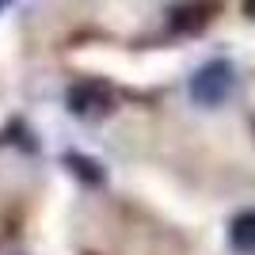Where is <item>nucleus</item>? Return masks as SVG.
<instances>
[{"label": "nucleus", "instance_id": "6", "mask_svg": "<svg viewBox=\"0 0 255 255\" xmlns=\"http://www.w3.org/2000/svg\"><path fill=\"white\" fill-rule=\"evenodd\" d=\"M0 4H4V0H0Z\"/></svg>", "mask_w": 255, "mask_h": 255}, {"label": "nucleus", "instance_id": "4", "mask_svg": "<svg viewBox=\"0 0 255 255\" xmlns=\"http://www.w3.org/2000/svg\"><path fill=\"white\" fill-rule=\"evenodd\" d=\"M65 164H69V171H76L84 183H103V168H99L96 160H88V156H80V152H65Z\"/></svg>", "mask_w": 255, "mask_h": 255}, {"label": "nucleus", "instance_id": "1", "mask_svg": "<svg viewBox=\"0 0 255 255\" xmlns=\"http://www.w3.org/2000/svg\"><path fill=\"white\" fill-rule=\"evenodd\" d=\"M233 88H236V69L225 61V57L206 61L202 69L191 76V96H194V103H202V107L225 103V99L233 96Z\"/></svg>", "mask_w": 255, "mask_h": 255}, {"label": "nucleus", "instance_id": "5", "mask_svg": "<svg viewBox=\"0 0 255 255\" xmlns=\"http://www.w3.org/2000/svg\"><path fill=\"white\" fill-rule=\"evenodd\" d=\"M244 15H248V19H255V0H244Z\"/></svg>", "mask_w": 255, "mask_h": 255}, {"label": "nucleus", "instance_id": "3", "mask_svg": "<svg viewBox=\"0 0 255 255\" xmlns=\"http://www.w3.org/2000/svg\"><path fill=\"white\" fill-rule=\"evenodd\" d=\"M229 244L244 255H255V210H240L229 221Z\"/></svg>", "mask_w": 255, "mask_h": 255}, {"label": "nucleus", "instance_id": "2", "mask_svg": "<svg viewBox=\"0 0 255 255\" xmlns=\"http://www.w3.org/2000/svg\"><path fill=\"white\" fill-rule=\"evenodd\" d=\"M65 103L80 118H99V115L111 111L115 96H111V88H107L103 80H76V84L65 92Z\"/></svg>", "mask_w": 255, "mask_h": 255}]
</instances>
